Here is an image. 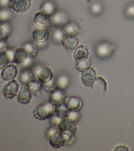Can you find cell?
Listing matches in <instances>:
<instances>
[{"mask_svg":"<svg viewBox=\"0 0 134 151\" xmlns=\"http://www.w3.org/2000/svg\"><path fill=\"white\" fill-rule=\"evenodd\" d=\"M55 106L50 102L40 103L34 108V115L35 118L39 120L49 119L54 113Z\"/></svg>","mask_w":134,"mask_h":151,"instance_id":"cell-1","label":"cell"},{"mask_svg":"<svg viewBox=\"0 0 134 151\" xmlns=\"http://www.w3.org/2000/svg\"><path fill=\"white\" fill-rule=\"evenodd\" d=\"M115 48L116 46L114 44L107 41H103L97 44L95 52L99 58H106L112 55Z\"/></svg>","mask_w":134,"mask_h":151,"instance_id":"cell-2","label":"cell"},{"mask_svg":"<svg viewBox=\"0 0 134 151\" xmlns=\"http://www.w3.org/2000/svg\"><path fill=\"white\" fill-rule=\"evenodd\" d=\"M18 90V83L16 80L12 79L4 86L2 92L6 99H12L17 95Z\"/></svg>","mask_w":134,"mask_h":151,"instance_id":"cell-3","label":"cell"},{"mask_svg":"<svg viewBox=\"0 0 134 151\" xmlns=\"http://www.w3.org/2000/svg\"><path fill=\"white\" fill-rule=\"evenodd\" d=\"M78 39L76 35L65 34L62 39L61 43L63 47L69 52L73 51L78 45Z\"/></svg>","mask_w":134,"mask_h":151,"instance_id":"cell-4","label":"cell"},{"mask_svg":"<svg viewBox=\"0 0 134 151\" xmlns=\"http://www.w3.org/2000/svg\"><path fill=\"white\" fill-rule=\"evenodd\" d=\"M36 76L37 78L41 82L45 83L49 81L53 78V73L52 70L45 65H41L36 70Z\"/></svg>","mask_w":134,"mask_h":151,"instance_id":"cell-5","label":"cell"},{"mask_svg":"<svg viewBox=\"0 0 134 151\" xmlns=\"http://www.w3.org/2000/svg\"><path fill=\"white\" fill-rule=\"evenodd\" d=\"M34 21L37 26L42 28H49L52 24L51 17L42 11L35 14L34 16Z\"/></svg>","mask_w":134,"mask_h":151,"instance_id":"cell-6","label":"cell"},{"mask_svg":"<svg viewBox=\"0 0 134 151\" xmlns=\"http://www.w3.org/2000/svg\"><path fill=\"white\" fill-rule=\"evenodd\" d=\"M96 78V73L95 70L91 67H89L83 71L81 76L82 83L86 86H91L93 84Z\"/></svg>","mask_w":134,"mask_h":151,"instance_id":"cell-7","label":"cell"},{"mask_svg":"<svg viewBox=\"0 0 134 151\" xmlns=\"http://www.w3.org/2000/svg\"><path fill=\"white\" fill-rule=\"evenodd\" d=\"M58 128L62 133L75 134L76 131V123L71 122L67 117L63 118L58 125Z\"/></svg>","mask_w":134,"mask_h":151,"instance_id":"cell-8","label":"cell"},{"mask_svg":"<svg viewBox=\"0 0 134 151\" xmlns=\"http://www.w3.org/2000/svg\"><path fill=\"white\" fill-rule=\"evenodd\" d=\"M50 17L51 23L57 27H63L69 22V16L64 12H56Z\"/></svg>","mask_w":134,"mask_h":151,"instance_id":"cell-9","label":"cell"},{"mask_svg":"<svg viewBox=\"0 0 134 151\" xmlns=\"http://www.w3.org/2000/svg\"><path fill=\"white\" fill-rule=\"evenodd\" d=\"M18 74V68L14 64H8L4 68L1 73V76L4 80H11L14 79Z\"/></svg>","mask_w":134,"mask_h":151,"instance_id":"cell-10","label":"cell"},{"mask_svg":"<svg viewBox=\"0 0 134 151\" xmlns=\"http://www.w3.org/2000/svg\"><path fill=\"white\" fill-rule=\"evenodd\" d=\"M31 5V0H15L11 8L18 13H23L28 11Z\"/></svg>","mask_w":134,"mask_h":151,"instance_id":"cell-11","label":"cell"},{"mask_svg":"<svg viewBox=\"0 0 134 151\" xmlns=\"http://www.w3.org/2000/svg\"><path fill=\"white\" fill-rule=\"evenodd\" d=\"M14 51L12 49H6L0 51V70L14 61Z\"/></svg>","mask_w":134,"mask_h":151,"instance_id":"cell-12","label":"cell"},{"mask_svg":"<svg viewBox=\"0 0 134 151\" xmlns=\"http://www.w3.org/2000/svg\"><path fill=\"white\" fill-rule=\"evenodd\" d=\"M65 96L63 90L56 88L51 92L49 102L52 104L56 106L59 104L65 102Z\"/></svg>","mask_w":134,"mask_h":151,"instance_id":"cell-13","label":"cell"},{"mask_svg":"<svg viewBox=\"0 0 134 151\" xmlns=\"http://www.w3.org/2000/svg\"><path fill=\"white\" fill-rule=\"evenodd\" d=\"M32 94L28 87L23 86L21 88L16 95L18 101L22 104L28 103L32 98Z\"/></svg>","mask_w":134,"mask_h":151,"instance_id":"cell-14","label":"cell"},{"mask_svg":"<svg viewBox=\"0 0 134 151\" xmlns=\"http://www.w3.org/2000/svg\"><path fill=\"white\" fill-rule=\"evenodd\" d=\"M57 6L55 2L52 0H47L43 2L40 11L51 16L56 12Z\"/></svg>","mask_w":134,"mask_h":151,"instance_id":"cell-15","label":"cell"},{"mask_svg":"<svg viewBox=\"0 0 134 151\" xmlns=\"http://www.w3.org/2000/svg\"><path fill=\"white\" fill-rule=\"evenodd\" d=\"M50 145L55 148L60 147L63 145V137L61 132L59 130L53 133L48 139Z\"/></svg>","mask_w":134,"mask_h":151,"instance_id":"cell-16","label":"cell"},{"mask_svg":"<svg viewBox=\"0 0 134 151\" xmlns=\"http://www.w3.org/2000/svg\"><path fill=\"white\" fill-rule=\"evenodd\" d=\"M27 86V87L33 95L37 97H39L41 96L42 83L38 78H33L28 82Z\"/></svg>","mask_w":134,"mask_h":151,"instance_id":"cell-17","label":"cell"},{"mask_svg":"<svg viewBox=\"0 0 134 151\" xmlns=\"http://www.w3.org/2000/svg\"><path fill=\"white\" fill-rule=\"evenodd\" d=\"M66 104L70 110L79 111L82 107L83 101L78 97H70L67 98Z\"/></svg>","mask_w":134,"mask_h":151,"instance_id":"cell-18","label":"cell"},{"mask_svg":"<svg viewBox=\"0 0 134 151\" xmlns=\"http://www.w3.org/2000/svg\"><path fill=\"white\" fill-rule=\"evenodd\" d=\"M29 57L28 53L26 50L22 47L16 48L14 51V61L17 64H21Z\"/></svg>","mask_w":134,"mask_h":151,"instance_id":"cell-19","label":"cell"},{"mask_svg":"<svg viewBox=\"0 0 134 151\" xmlns=\"http://www.w3.org/2000/svg\"><path fill=\"white\" fill-rule=\"evenodd\" d=\"M32 37L36 42H45L49 37V32L46 28H38L34 31Z\"/></svg>","mask_w":134,"mask_h":151,"instance_id":"cell-20","label":"cell"},{"mask_svg":"<svg viewBox=\"0 0 134 151\" xmlns=\"http://www.w3.org/2000/svg\"><path fill=\"white\" fill-rule=\"evenodd\" d=\"M89 55L88 48L84 45H81L75 49L73 56L76 61L87 58Z\"/></svg>","mask_w":134,"mask_h":151,"instance_id":"cell-21","label":"cell"},{"mask_svg":"<svg viewBox=\"0 0 134 151\" xmlns=\"http://www.w3.org/2000/svg\"><path fill=\"white\" fill-rule=\"evenodd\" d=\"M69 112L70 109L65 102L56 105L54 111V113L62 119L67 117Z\"/></svg>","mask_w":134,"mask_h":151,"instance_id":"cell-22","label":"cell"},{"mask_svg":"<svg viewBox=\"0 0 134 151\" xmlns=\"http://www.w3.org/2000/svg\"><path fill=\"white\" fill-rule=\"evenodd\" d=\"M65 34L76 35L80 32V28L78 25L73 21H69L62 27Z\"/></svg>","mask_w":134,"mask_h":151,"instance_id":"cell-23","label":"cell"},{"mask_svg":"<svg viewBox=\"0 0 134 151\" xmlns=\"http://www.w3.org/2000/svg\"><path fill=\"white\" fill-rule=\"evenodd\" d=\"M33 78H34V76L32 71L29 68H26L21 72L19 79L22 84L27 85L28 82Z\"/></svg>","mask_w":134,"mask_h":151,"instance_id":"cell-24","label":"cell"},{"mask_svg":"<svg viewBox=\"0 0 134 151\" xmlns=\"http://www.w3.org/2000/svg\"><path fill=\"white\" fill-rule=\"evenodd\" d=\"M55 83L58 88L64 90L69 84V79L66 75H60L55 79Z\"/></svg>","mask_w":134,"mask_h":151,"instance_id":"cell-25","label":"cell"},{"mask_svg":"<svg viewBox=\"0 0 134 151\" xmlns=\"http://www.w3.org/2000/svg\"><path fill=\"white\" fill-rule=\"evenodd\" d=\"M22 47L24 48L28 53L29 56L33 58H35L38 54V47L36 44H34L32 42H26L23 45Z\"/></svg>","mask_w":134,"mask_h":151,"instance_id":"cell-26","label":"cell"},{"mask_svg":"<svg viewBox=\"0 0 134 151\" xmlns=\"http://www.w3.org/2000/svg\"><path fill=\"white\" fill-rule=\"evenodd\" d=\"M13 17L12 11L8 8H1L0 9V22H5L10 21Z\"/></svg>","mask_w":134,"mask_h":151,"instance_id":"cell-27","label":"cell"},{"mask_svg":"<svg viewBox=\"0 0 134 151\" xmlns=\"http://www.w3.org/2000/svg\"><path fill=\"white\" fill-rule=\"evenodd\" d=\"M65 32L62 28H56L52 31V37L53 41L55 43H60L62 41L63 36L64 35Z\"/></svg>","mask_w":134,"mask_h":151,"instance_id":"cell-28","label":"cell"},{"mask_svg":"<svg viewBox=\"0 0 134 151\" xmlns=\"http://www.w3.org/2000/svg\"><path fill=\"white\" fill-rule=\"evenodd\" d=\"M76 61L77 62L76 63V68L79 71L82 72L90 67L91 62L90 60L88 58L78 60Z\"/></svg>","mask_w":134,"mask_h":151,"instance_id":"cell-29","label":"cell"},{"mask_svg":"<svg viewBox=\"0 0 134 151\" xmlns=\"http://www.w3.org/2000/svg\"><path fill=\"white\" fill-rule=\"evenodd\" d=\"M42 87L46 91L52 92L57 88L55 83V79L52 78L48 81L42 83Z\"/></svg>","mask_w":134,"mask_h":151,"instance_id":"cell-30","label":"cell"},{"mask_svg":"<svg viewBox=\"0 0 134 151\" xmlns=\"http://www.w3.org/2000/svg\"><path fill=\"white\" fill-rule=\"evenodd\" d=\"M62 133V132H61ZM63 137V145H71L75 142V134L71 133H62Z\"/></svg>","mask_w":134,"mask_h":151,"instance_id":"cell-31","label":"cell"},{"mask_svg":"<svg viewBox=\"0 0 134 151\" xmlns=\"http://www.w3.org/2000/svg\"><path fill=\"white\" fill-rule=\"evenodd\" d=\"M81 115L79 111L76 110H70V112L67 117V118L71 122L76 123L80 119Z\"/></svg>","mask_w":134,"mask_h":151,"instance_id":"cell-32","label":"cell"},{"mask_svg":"<svg viewBox=\"0 0 134 151\" xmlns=\"http://www.w3.org/2000/svg\"><path fill=\"white\" fill-rule=\"evenodd\" d=\"M49 119H50L51 126L58 127V125H59V124L61 120H62V118L59 117L56 114L53 113V114L49 117Z\"/></svg>","mask_w":134,"mask_h":151,"instance_id":"cell-33","label":"cell"},{"mask_svg":"<svg viewBox=\"0 0 134 151\" xmlns=\"http://www.w3.org/2000/svg\"><path fill=\"white\" fill-rule=\"evenodd\" d=\"M8 33L2 27H0V43L5 42L8 38Z\"/></svg>","mask_w":134,"mask_h":151,"instance_id":"cell-34","label":"cell"},{"mask_svg":"<svg viewBox=\"0 0 134 151\" xmlns=\"http://www.w3.org/2000/svg\"><path fill=\"white\" fill-rule=\"evenodd\" d=\"M59 128L57 127H55V126H51V127L49 128H48L46 132H45V136L46 137V138L48 139L50 136L53 133H55V132L59 130Z\"/></svg>","mask_w":134,"mask_h":151,"instance_id":"cell-35","label":"cell"},{"mask_svg":"<svg viewBox=\"0 0 134 151\" xmlns=\"http://www.w3.org/2000/svg\"><path fill=\"white\" fill-rule=\"evenodd\" d=\"M102 6L99 3H94L91 6V10L94 14H98L101 12Z\"/></svg>","mask_w":134,"mask_h":151,"instance_id":"cell-36","label":"cell"},{"mask_svg":"<svg viewBox=\"0 0 134 151\" xmlns=\"http://www.w3.org/2000/svg\"><path fill=\"white\" fill-rule=\"evenodd\" d=\"M13 2L11 0H0V8H11Z\"/></svg>","mask_w":134,"mask_h":151,"instance_id":"cell-37","label":"cell"},{"mask_svg":"<svg viewBox=\"0 0 134 151\" xmlns=\"http://www.w3.org/2000/svg\"><path fill=\"white\" fill-rule=\"evenodd\" d=\"M125 13L129 17H134V5H129L126 9Z\"/></svg>","mask_w":134,"mask_h":151,"instance_id":"cell-38","label":"cell"},{"mask_svg":"<svg viewBox=\"0 0 134 151\" xmlns=\"http://www.w3.org/2000/svg\"><path fill=\"white\" fill-rule=\"evenodd\" d=\"M0 27L3 28L9 35L11 32H12V27L10 25L9 23L8 22H1L0 24Z\"/></svg>","mask_w":134,"mask_h":151,"instance_id":"cell-39","label":"cell"},{"mask_svg":"<svg viewBox=\"0 0 134 151\" xmlns=\"http://www.w3.org/2000/svg\"><path fill=\"white\" fill-rule=\"evenodd\" d=\"M33 63V57L29 56L22 63H21V64H22V66L25 68H28L29 66H31L32 65V64Z\"/></svg>","mask_w":134,"mask_h":151,"instance_id":"cell-40","label":"cell"},{"mask_svg":"<svg viewBox=\"0 0 134 151\" xmlns=\"http://www.w3.org/2000/svg\"><path fill=\"white\" fill-rule=\"evenodd\" d=\"M115 150H129V149L125 145H120L119 146H117L116 148H115Z\"/></svg>","mask_w":134,"mask_h":151,"instance_id":"cell-41","label":"cell"},{"mask_svg":"<svg viewBox=\"0 0 134 151\" xmlns=\"http://www.w3.org/2000/svg\"><path fill=\"white\" fill-rule=\"evenodd\" d=\"M7 49V45L6 42H3V43H0V51L5 50Z\"/></svg>","mask_w":134,"mask_h":151,"instance_id":"cell-42","label":"cell"},{"mask_svg":"<svg viewBox=\"0 0 134 151\" xmlns=\"http://www.w3.org/2000/svg\"><path fill=\"white\" fill-rule=\"evenodd\" d=\"M11 1H12V2H14V1H15V0H11Z\"/></svg>","mask_w":134,"mask_h":151,"instance_id":"cell-43","label":"cell"}]
</instances>
